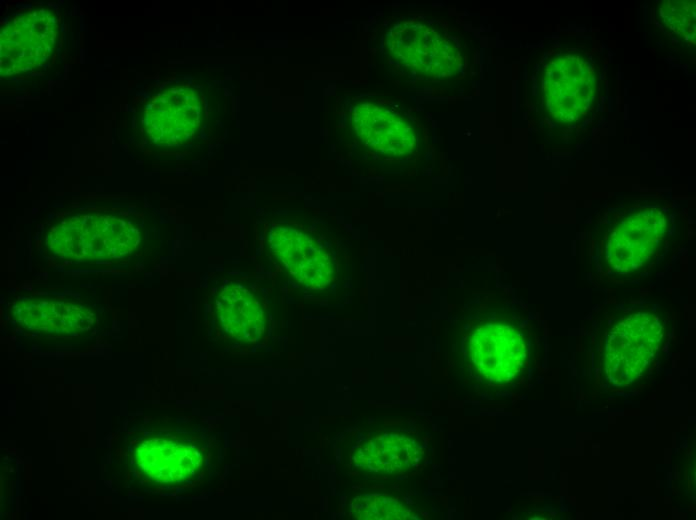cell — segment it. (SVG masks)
I'll list each match as a JSON object with an SVG mask.
<instances>
[{"label": "cell", "instance_id": "6da1fadb", "mask_svg": "<svg viewBox=\"0 0 696 520\" xmlns=\"http://www.w3.org/2000/svg\"><path fill=\"white\" fill-rule=\"evenodd\" d=\"M676 221L660 205H632L614 214L590 237L595 276L631 281L663 266L681 245Z\"/></svg>", "mask_w": 696, "mask_h": 520}, {"label": "cell", "instance_id": "7a4b0ae2", "mask_svg": "<svg viewBox=\"0 0 696 520\" xmlns=\"http://www.w3.org/2000/svg\"><path fill=\"white\" fill-rule=\"evenodd\" d=\"M386 47L392 60L425 79L455 78L464 67V54L457 37L429 19L397 20L389 28Z\"/></svg>", "mask_w": 696, "mask_h": 520}, {"label": "cell", "instance_id": "3957f363", "mask_svg": "<svg viewBox=\"0 0 696 520\" xmlns=\"http://www.w3.org/2000/svg\"><path fill=\"white\" fill-rule=\"evenodd\" d=\"M664 333V321L655 311L639 308L618 317L604 342L607 380L625 386L641 377L657 357Z\"/></svg>", "mask_w": 696, "mask_h": 520}, {"label": "cell", "instance_id": "277c9868", "mask_svg": "<svg viewBox=\"0 0 696 520\" xmlns=\"http://www.w3.org/2000/svg\"><path fill=\"white\" fill-rule=\"evenodd\" d=\"M596 88L595 69L579 52H560L543 67V101L550 117L559 124L582 122L593 108Z\"/></svg>", "mask_w": 696, "mask_h": 520}, {"label": "cell", "instance_id": "5b68a950", "mask_svg": "<svg viewBox=\"0 0 696 520\" xmlns=\"http://www.w3.org/2000/svg\"><path fill=\"white\" fill-rule=\"evenodd\" d=\"M468 357L474 371L494 384L517 380L529 361V340L517 325L504 320L478 325L468 339Z\"/></svg>", "mask_w": 696, "mask_h": 520}, {"label": "cell", "instance_id": "8992f818", "mask_svg": "<svg viewBox=\"0 0 696 520\" xmlns=\"http://www.w3.org/2000/svg\"><path fill=\"white\" fill-rule=\"evenodd\" d=\"M55 253L69 258H109L129 253L138 231L129 222L110 216L87 215L70 219L51 233Z\"/></svg>", "mask_w": 696, "mask_h": 520}, {"label": "cell", "instance_id": "52a82bcc", "mask_svg": "<svg viewBox=\"0 0 696 520\" xmlns=\"http://www.w3.org/2000/svg\"><path fill=\"white\" fill-rule=\"evenodd\" d=\"M271 254L300 284L321 289L334 277V264L328 252L308 232L291 225H278L268 234Z\"/></svg>", "mask_w": 696, "mask_h": 520}, {"label": "cell", "instance_id": "ba28073f", "mask_svg": "<svg viewBox=\"0 0 696 520\" xmlns=\"http://www.w3.org/2000/svg\"><path fill=\"white\" fill-rule=\"evenodd\" d=\"M56 19L45 10L15 18L1 33V73L30 70L50 55Z\"/></svg>", "mask_w": 696, "mask_h": 520}, {"label": "cell", "instance_id": "9c48e42d", "mask_svg": "<svg viewBox=\"0 0 696 520\" xmlns=\"http://www.w3.org/2000/svg\"><path fill=\"white\" fill-rule=\"evenodd\" d=\"M202 103L198 91L188 86L171 88L152 99L146 108V132L160 145L187 142L201 123Z\"/></svg>", "mask_w": 696, "mask_h": 520}, {"label": "cell", "instance_id": "30bf717a", "mask_svg": "<svg viewBox=\"0 0 696 520\" xmlns=\"http://www.w3.org/2000/svg\"><path fill=\"white\" fill-rule=\"evenodd\" d=\"M351 126L367 148L381 155L406 156L417 147V132L410 121L394 109L375 102L356 104L351 114Z\"/></svg>", "mask_w": 696, "mask_h": 520}, {"label": "cell", "instance_id": "8fae6325", "mask_svg": "<svg viewBox=\"0 0 696 520\" xmlns=\"http://www.w3.org/2000/svg\"><path fill=\"white\" fill-rule=\"evenodd\" d=\"M421 443L403 431H384L357 444L352 453L355 466L379 475H397L414 470L422 461Z\"/></svg>", "mask_w": 696, "mask_h": 520}, {"label": "cell", "instance_id": "7c38bea8", "mask_svg": "<svg viewBox=\"0 0 696 520\" xmlns=\"http://www.w3.org/2000/svg\"><path fill=\"white\" fill-rule=\"evenodd\" d=\"M137 461L149 477L162 482L186 479L202 463L200 453L193 447L172 440L153 439L137 451Z\"/></svg>", "mask_w": 696, "mask_h": 520}, {"label": "cell", "instance_id": "4fadbf2b", "mask_svg": "<svg viewBox=\"0 0 696 520\" xmlns=\"http://www.w3.org/2000/svg\"><path fill=\"white\" fill-rule=\"evenodd\" d=\"M217 311L226 333L240 341L255 342L264 332L262 303L247 288L226 287L217 299Z\"/></svg>", "mask_w": 696, "mask_h": 520}, {"label": "cell", "instance_id": "5bb4252c", "mask_svg": "<svg viewBox=\"0 0 696 520\" xmlns=\"http://www.w3.org/2000/svg\"><path fill=\"white\" fill-rule=\"evenodd\" d=\"M351 515L363 520H415L418 515L399 499L384 494H362L351 503Z\"/></svg>", "mask_w": 696, "mask_h": 520}, {"label": "cell", "instance_id": "9a60e30c", "mask_svg": "<svg viewBox=\"0 0 696 520\" xmlns=\"http://www.w3.org/2000/svg\"><path fill=\"white\" fill-rule=\"evenodd\" d=\"M659 16L664 27L684 41L695 39V1H663Z\"/></svg>", "mask_w": 696, "mask_h": 520}]
</instances>
